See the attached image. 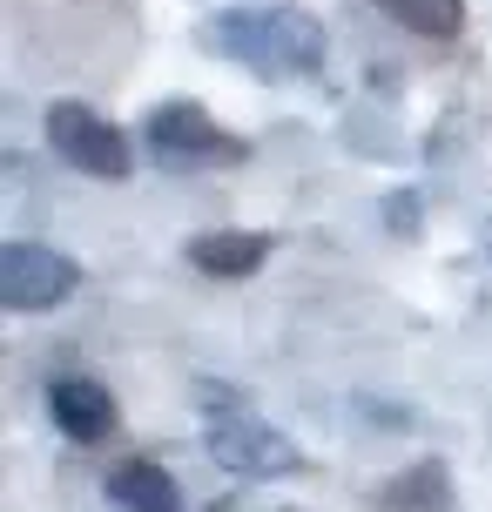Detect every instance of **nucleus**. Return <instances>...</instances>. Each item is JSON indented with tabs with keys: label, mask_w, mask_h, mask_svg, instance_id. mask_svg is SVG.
Masks as SVG:
<instances>
[{
	"label": "nucleus",
	"mask_w": 492,
	"mask_h": 512,
	"mask_svg": "<svg viewBox=\"0 0 492 512\" xmlns=\"http://www.w3.org/2000/svg\"><path fill=\"white\" fill-rule=\"evenodd\" d=\"M203 438H209V459L223 472H236V479H284V472H297V445L250 398H236L230 384H203Z\"/></svg>",
	"instance_id": "obj_2"
},
{
	"label": "nucleus",
	"mask_w": 492,
	"mask_h": 512,
	"mask_svg": "<svg viewBox=\"0 0 492 512\" xmlns=\"http://www.w3.org/2000/svg\"><path fill=\"white\" fill-rule=\"evenodd\" d=\"M81 283V270L48 243H7L0 256V304L7 310H54Z\"/></svg>",
	"instance_id": "obj_5"
},
{
	"label": "nucleus",
	"mask_w": 492,
	"mask_h": 512,
	"mask_svg": "<svg viewBox=\"0 0 492 512\" xmlns=\"http://www.w3.org/2000/svg\"><path fill=\"white\" fill-rule=\"evenodd\" d=\"M398 27H412L425 41H452L466 27V0H378Z\"/></svg>",
	"instance_id": "obj_9"
},
{
	"label": "nucleus",
	"mask_w": 492,
	"mask_h": 512,
	"mask_svg": "<svg viewBox=\"0 0 492 512\" xmlns=\"http://www.w3.org/2000/svg\"><path fill=\"white\" fill-rule=\"evenodd\" d=\"M263 256H270V243L250 236V230H216V236H196V243H189V263H196L203 277H223V283L263 270Z\"/></svg>",
	"instance_id": "obj_8"
},
{
	"label": "nucleus",
	"mask_w": 492,
	"mask_h": 512,
	"mask_svg": "<svg viewBox=\"0 0 492 512\" xmlns=\"http://www.w3.org/2000/svg\"><path fill=\"white\" fill-rule=\"evenodd\" d=\"M108 499H115L122 512H182L176 479H169L156 459H129V465H115V472H108Z\"/></svg>",
	"instance_id": "obj_7"
},
{
	"label": "nucleus",
	"mask_w": 492,
	"mask_h": 512,
	"mask_svg": "<svg viewBox=\"0 0 492 512\" xmlns=\"http://www.w3.org/2000/svg\"><path fill=\"white\" fill-rule=\"evenodd\" d=\"M149 155L162 169H209V162H243V142L223 135L196 102H162L149 115Z\"/></svg>",
	"instance_id": "obj_4"
},
{
	"label": "nucleus",
	"mask_w": 492,
	"mask_h": 512,
	"mask_svg": "<svg viewBox=\"0 0 492 512\" xmlns=\"http://www.w3.org/2000/svg\"><path fill=\"white\" fill-rule=\"evenodd\" d=\"M48 411L75 445H102V438L115 432V398H108L95 378H61L48 391Z\"/></svg>",
	"instance_id": "obj_6"
},
{
	"label": "nucleus",
	"mask_w": 492,
	"mask_h": 512,
	"mask_svg": "<svg viewBox=\"0 0 492 512\" xmlns=\"http://www.w3.org/2000/svg\"><path fill=\"white\" fill-rule=\"evenodd\" d=\"M48 142L75 176L129 182V135L108 122V115H95L88 102H54L48 108Z\"/></svg>",
	"instance_id": "obj_3"
},
{
	"label": "nucleus",
	"mask_w": 492,
	"mask_h": 512,
	"mask_svg": "<svg viewBox=\"0 0 492 512\" xmlns=\"http://www.w3.org/2000/svg\"><path fill=\"white\" fill-rule=\"evenodd\" d=\"M203 41L216 54H236L243 68H263V75H317L324 68V27L297 7H230L203 27Z\"/></svg>",
	"instance_id": "obj_1"
}]
</instances>
